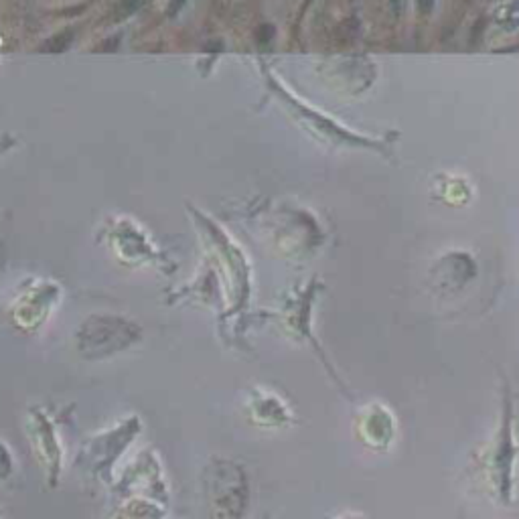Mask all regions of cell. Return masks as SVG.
Instances as JSON below:
<instances>
[{
    "label": "cell",
    "mask_w": 519,
    "mask_h": 519,
    "mask_svg": "<svg viewBox=\"0 0 519 519\" xmlns=\"http://www.w3.org/2000/svg\"><path fill=\"white\" fill-rule=\"evenodd\" d=\"M144 3H146V0H120V3L116 5V9L112 11V19L114 21H122V19L130 17V15H134Z\"/></svg>",
    "instance_id": "2"
},
{
    "label": "cell",
    "mask_w": 519,
    "mask_h": 519,
    "mask_svg": "<svg viewBox=\"0 0 519 519\" xmlns=\"http://www.w3.org/2000/svg\"><path fill=\"white\" fill-rule=\"evenodd\" d=\"M71 41H73V33L71 31H63V33L55 35L53 39H49L45 43V51H55V53H57V51H65Z\"/></svg>",
    "instance_id": "3"
},
{
    "label": "cell",
    "mask_w": 519,
    "mask_h": 519,
    "mask_svg": "<svg viewBox=\"0 0 519 519\" xmlns=\"http://www.w3.org/2000/svg\"><path fill=\"white\" fill-rule=\"evenodd\" d=\"M83 11H85V7H75V9H69V11H65L63 15H65V17H69V15H81Z\"/></svg>",
    "instance_id": "9"
},
{
    "label": "cell",
    "mask_w": 519,
    "mask_h": 519,
    "mask_svg": "<svg viewBox=\"0 0 519 519\" xmlns=\"http://www.w3.org/2000/svg\"><path fill=\"white\" fill-rule=\"evenodd\" d=\"M418 7H420V11L424 15H428L432 11V7H434V0H418Z\"/></svg>",
    "instance_id": "7"
},
{
    "label": "cell",
    "mask_w": 519,
    "mask_h": 519,
    "mask_svg": "<svg viewBox=\"0 0 519 519\" xmlns=\"http://www.w3.org/2000/svg\"><path fill=\"white\" fill-rule=\"evenodd\" d=\"M116 47H118V37H116V39H108L106 43L101 45V49H103V51H114Z\"/></svg>",
    "instance_id": "8"
},
{
    "label": "cell",
    "mask_w": 519,
    "mask_h": 519,
    "mask_svg": "<svg viewBox=\"0 0 519 519\" xmlns=\"http://www.w3.org/2000/svg\"><path fill=\"white\" fill-rule=\"evenodd\" d=\"M272 33H274V29L270 27V25H262L257 29V39L260 41H268L270 37H272Z\"/></svg>",
    "instance_id": "5"
},
{
    "label": "cell",
    "mask_w": 519,
    "mask_h": 519,
    "mask_svg": "<svg viewBox=\"0 0 519 519\" xmlns=\"http://www.w3.org/2000/svg\"><path fill=\"white\" fill-rule=\"evenodd\" d=\"M183 5H185V0H171V5H169V9H167V15H169V17H175V15L183 9Z\"/></svg>",
    "instance_id": "6"
},
{
    "label": "cell",
    "mask_w": 519,
    "mask_h": 519,
    "mask_svg": "<svg viewBox=\"0 0 519 519\" xmlns=\"http://www.w3.org/2000/svg\"><path fill=\"white\" fill-rule=\"evenodd\" d=\"M495 19H497V23H501V25H507V27H513L515 23V19L519 21V5H509V7H503V9H499L497 11V15H495Z\"/></svg>",
    "instance_id": "4"
},
{
    "label": "cell",
    "mask_w": 519,
    "mask_h": 519,
    "mask_svg": "<svg viewBox=\"0 0 519 519\" xmlns=\"http://www.w3.org/2000/svg\"><path fill=\"white\" fill-rule=\"evenodd\" d=\"M511 414L513 408L509 400L505 398L503 408V424L499 428V438L493 444V450L489 452V471L493 475V483L497 481V487L501 491L503 501H509V489H511V469H513V458H515V442L511 434Z\"/></svg>",
    "instance_id": "1"
},
{
    "label": "cell",
    "mask_w": 519,
    "mask_h": 519,
    "mask_svg": "<svg viewBox=\"0 0 519 519\" xmlns=\"http://www.w3.org/2000/svg\"><path fill=\"white\" fill-rule=\"evenodd\" d=\"M392 5H394V11L398 13L400 11V0H392Z\"/></svg>",
    "instance_id": "10"
}]
</instances>
